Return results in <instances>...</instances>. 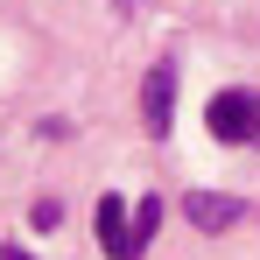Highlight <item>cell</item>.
I'll return each mask as SVG.
<instances>
[{"label":"cell","mask_w":260,"mask_h":260,"mask_svg":"<svg viewBox=\"0 0 260 260\" xmlns=\"http://www.w3.org/2000/svg\"><path fill=\"white\" fill-rule=\"evenodd\" d=\"M204 127H211V141H260V91H239V85L218 91Z\"/></svg>","instance_id":"obj_1"},{"label":"cell","mask_w":260,"mask_h":260,"mask_svg":"<svg viewBox=\"0 0 260 260\" xmlns=\"http://www.w3.org/2000/svg\"><path fill=\"white\" fill-rule=\"evenodd\" d=\"M99 246L113 260H134L141 253V239H134V211L120 204V197H99Z\"/></svg>","instance_id":"obj_2"},{"label":"cell","mask_w":260,"mask_h":260,"mask_svg":"<svg viewBox=\"0 0 260 260\" xmlns=\"http://www.w3.org/2000/svg\"><path fill=\"white\" fill-rule=\"evenodd\" d=\"M141 113H148L155 141L169 134V113H176V71H169V63H155V71H148V85H141Z\"/></svg>","instance_id":"obj_3"},{"label":"cell","mask_w":260,"mask_h":260,"mask_svg":"<svg viewBox=\"0 0 260 260\" xmlns=\"http://www.w3.org/2000/svg\"><path fill=\"white\" fill-rule=\"evenodd\" d=\"M183 211H190V225H197V232H225V225L239 218V197H218V190H197V197H190Z\"/></svg>","instance_id":"obj_4"},{"label":"cell","mask_w":260,"mask_h":260,"mask_svg":"<svg viewBox=\"0 0 260 260\" xmlns=\"http://www.w3.org/2000/svg\"><path fill=\"white\" fill-rule=\"evenodd\" d=\"M155 225H162V204H155V197H148V204H134V239H141V246L155 239Z\"/></svg>","instance_id":"obj_5"},{"label":"cell","mask_w":260,"mask_h":260,"mask_svg":"<svg viewBox=\"0 0 260 260\" xmlns=\"http://www.w3.org/2000/svg\"><path fill=\"white\" fill-rule=\"evenodd\" d=\"M56 218H63V211H56L49 197H36V204H28V225H43V232H49V225H56Z\"/></svg>","instance_id":"obj_6"},{"label":"cell","mask_w":260,"mask_h":260,"mask_svg":"<svg viewBox=\"0 0 260 260\" xmlns=\"http://www.w3.org/2000/svg\"><path fill=\"white\" fill-rule=\"evenodd\" d=\"M0 260H28V253H21V246H0Z\"/></svg>","instance_id":"obj_7"}]
</instances>
